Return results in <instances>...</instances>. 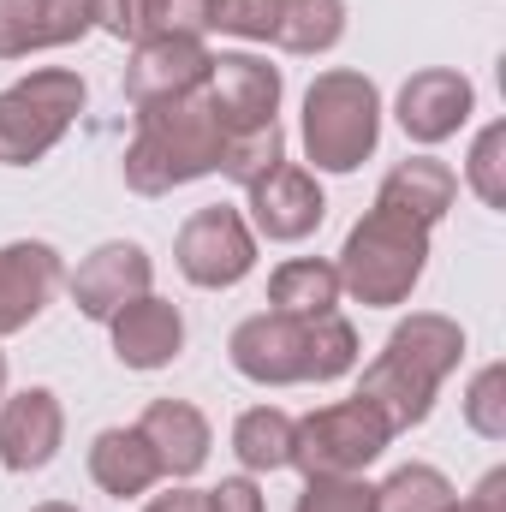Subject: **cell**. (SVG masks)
Here are the masks:
<instances>
[{
    "label": "cell",
    "instance_id": "cell-1",
    "mask_svg": "<svg viewBox=\"0 0 506 512\" xmlns=\"http://www.w3.org/2000/svg\"><path fill=\"white\" fill-rule=\"evenodd\" d=\"M459 358H465V328L453 316H441V310H411L387 334V346L364 364L358 393L376 399L381 411H387L393 435L399 429H417L435 411V393L459 370Z\"/></svg>",
    "mask_w": 506,
    "mask_h": 512
},
{
    "label": "cell",
    "instance_id": "cell-2",
    "mask_svg": "<svg viewBox=\"0 0 506 512\" xmlns=\"http://www.w3.org/2000/svg\"><path fill=\"white\" fill-rule=\"evenodd\" d=\"M221 149H227V126L215 120L203 90L173 102H143L126 143V185L137 197H167L191 179L221 173Z\"/></svg>",
    "mask_w": 506,
    "mask_h": 512
},
{
    "label": "cell",
    "instance_id": "cell-3",
    "mask_svg": "<svg viewBox=\"0 0 506 512\" xmlns=\"http://www.w3.org/2000/svg\"><path fill=\"white\" fill-rule=\"evenodd\" d=\"M429 233H435V227H423V221H411V215L370 209V215L346 233V245H340V262H334L340 292H352V298L370 304V310L405 304V298L417 292L423 268H429Z\"/></svg>",
    "mask_w": 506,
    "mask_h": 512
},
{
    "label": "cell",
    "instance_id": "cell-4",
    "mask_svg": "<svg viewBox=\"0 0 506 512\" xmlns=\"http://www.w3.org/2000/svg\"><path fill=\"white\" fill-rule=\"evenodd\" d=\"M304 155L316 161V173H358L381 143V90L376 78L334 66L316 72V84L304 90Z\"/></svg>",
    "mask_w": 506,
    "mask_h": 512
},
{
    "label": "cell",
    "instance_id": "cell-5",
    "mask_svg": "<svg viewBox=\"0 0 506 512\" xmlns=\"http://www.w3.org/2000/svg\"><path fill=\"white\" fill-rule=\"evenodd\" d=\"M387 447H393V423L364 393L292 417V471L304 477H364Z\"/></svg>",
    "mask_w": 506,
    "mask_h": 512
},
{
    "label": "cell",
    "instance_id": "cell-6",
    "mask_svg": "<svg viewBox=\"0 0 506 512\" xmlns=\"http://www.w3.org/2000/svg\"><path fill=\"white\" fill-rule=\"evenodd\" d=\"M84 78L66 72V66H42L18 84L0 90V167H30L42 161L72 120L84 114Z\"/></svg>",
    "mask_w": 506,
    "mask_h": 512
},
{
    "label": "cell",
    "instance_id": "cell-7",
    "mask_svg": "<svg viewBox=\"0 0 506 512\" xmlns=\"http://www.w3.org/2000/svg\"><path fill=\"white\" fill-rule=\"evenodd\" d=\"M173 262H179V274H185L191 286H203V292L239 286V280L256 268L251 221H245L239 209H227V203L197 209V215L179 227V239H173Z\"/></svg>",
    "mask_w": 506,
    "mask_h": 512
},
{
    "label": "cell",
    "instance_id": "cell-8",
    "mask_svg": "<svg viewBox=\"0 0 506 512\" xmlns=\"http://www.w3.org/2000/svg\"><path fill=\"white\" fill-rule=\"evenodd\" d=\"M227 358L233 370L256 387H298L310 382V322L298 316H245L227 340Z\"/></svg>",
    "mask_w": 506,
    "mask_h": 512
},
{
    "label": "cell",
    "instance_id": "cell-9",
    "mask_svg": "<svg viewBox=\"0 0 506 512\" xmlns=\"http://www.w3.org/2000/svg\"><path fill=\"white\" fill-rule=\"evenodd\" d=\"M280 96H286V78L280 66H268L262 54H215L209 66V84H203V102L215 108V120L233 131H256V126H274L280 114Z\"/></svg>",
    "mask_w": 506,
    "mask_h": 512
},
{
    "label": "cell",
    "instance_id": "cell-10",
    "mask_svg": "<svg viewBox=\"0 0 506 512\" xmlns=\"http://www.w3.org/2000/svg\"><path fill=\"white\" fill-rule=\"evenodd\" d=\"M245 197H251L245 221H251L256 239H268V245H304L322 227V215H328V197H322L316 173L298 167V161H280L268 179H256Z\"/></svg>",
    "mask_w": 506,
    "mask_h": 512
},
{
    "label": "cell",
    "instance_id": "cell-11",
    "mask_svg": "<svg viewBox=\"0 0 506 512\" xmlns=\"http://www.w3.org/2000/svg\"><path fill=\"white\" fill-rule=\"evenodd\" d=\"M393 114H399V131H405L411 143L435 149V143L459 137V126L477 114V84H471L465 72H453V66H423V72H411V78L399 84Z\"/></svg>",
    "mask_w": 506,
    "mask_h": 512
},
{
    "label": "cell",
    "instance_id": "cell-12",
    "mask_svg": "<svg viewBox=\"0 0 506 512\" xmlns=\"http://www.w3.org/2000/svg\"><path fill=\"white\" fill-rule=\"evenodd\" d=\"M66 447V405L54 387H24L0 399V465L12 477L48 471Z\"/></svg>",
    "mask_w": 506,
    "mask_h": 512
},
{
    "label": "cell",
    "instance_id": "cell-13",
    "mask_svg": "<svg viewBox=\"0 0 506 512\" xmlns=\"http://www.w3.org/2000/svg\"><path fill=\"white\" fill-rule=\"evenodd\" d=\"M66 286H72L78 316L114 322L131 298H143V292L155 286V262H149L143 245H131V239H108V245H96V251L78 262V274H72Z\"/></svg>",
    "mask_w": 506,
    "mask_h": 512
},
{
    "label": "cell",
    "instance_id": "cell-14",
    "mask_svg": "<svg viewBox=\"0 0 506 512\" xmlns=\"http://www.w3.org/2000/svg\"><path fill=\"white\" fill-rule=\"evenodd\" d=\"M215 54L203 48V36H149L137 42L126 60V102H173V96H197L209 84Z\"/></svg>",
    "mask_w": 506,
    "mask_h": 512
},
{
    "label": "cell",
    "instance_id": "cell-15",
    "mask_svg": "<svg viewBox=\"0 0 506 512\" xmlns=\"http://www.w3.org/2000/svg\"><path fill=\"white\" fill-rule=\"evenodd\" d=\"M60 286H66V262H60V251L48 239H12V245H0V340L24 334L54 304Z\"/></svg>",
    "mask_w": 506,
    "mask_h": 512
},
{
    "label": "cell",
    "instance_id": "cell-16",
    "mask_svg": "<svg viewBox=\"0 0 506 512\" xmlns=\"http://www.w3.org/2000/svg\"><path fill=\"white\" fill-rule=\"evenodd\" d=\"M96 30L90 0H0V60L72 48Z\"/></svg>",
    "mask_w": 506,
    "mask_h": 512
},
{
    "label": "cell",
    "instance_id": "cell-17",
    "mask_svg": "<svg viewBox=\"0 0 506 512\" xmlns=\"http://www.w3.org/2000/svg\"><path fill=\"white\" fill-rule=\"evenodd\" d=\"M137 429H143V441L155 447L167 483H191V477L209 465L215 429H209V417H203L191 399H149L143 417H137Z\"/></svg>",
    "mask_w": 506,
    "mask_h": 512
},
{
    "label": "cell",
    "instance_id": "cell-18",
    "mask_svg": "<svg viewBox=\"0 0 506 512\" xmlns=\"http://www.w3.org/2000/svg\"><path fill=\"white\" fill-rule=\"evenodd\" d=\"M108 334H114V358L126 370H167L185 352V316H179L173 298H155V292L131 298L108 322Z\"/></svg>",
    "mask_w": 506,
    "mask_h": 512
},
{
    "label": "cell",
    "instance_id": "cell-19",
    "mask_svg": "<svg viewBox=\"0 0 506 512\" xmlns=\"http://www.w3.org/2000/svg\"><path fill=\"white\" fill-rule=\"evenodd\" d=\"M90 483L114 501H137L161 483V459H155V447L143 441L137 423H114L90 441Z\"/></svg>",
    "mask_w": 506,
    "mask_h": 512
},
{
    "label": "cell",
    "instance_id": "cell-20",
    "mask_svg": "<svg viewBox=\"0 0 506 512\" xmlns=\"http://www.w3.org/2000/svg\"><path fill=\"white\" fill-rule=\"evenodd\" d=\"M453 197H459V173L447 161H435V155H411L381 179L376 209H393V215H411V221L435 227L453 209Z\"/></svg>",
    "mask_w": 506,
    "mask_h": 512
},
{
    "label": "cell",
    "instance_id": "cell-21",
    "mask_svg": "<svg viewBox=\"0 0 506 512\" xmlns=\"http://www.w3.org/2000/svg\"><path fill=\"white\" fill-rule=\"evenodd\" d=\"M268 310L274 316H298V322H316V316H334L340 310V274L334 262L322 256H292L268 274Z\"/></svg>",
    "mask_w": 506,
    "mask_h": 512
},
{
    "label": "cell",
    "instance_id": "cell-22",
    "mask_svg": "<svg viewBox=\"0 0 506 512\" xmlns=\"http://www.w3.org/2000/svg\"><path fill=\"white\" fill-rule=\"evenodd\" d=\"M346 36V0H274V48L286 54H328Z\"/></svg>",
    "mask_w": 506,
    "mask_h": 512
},
{
    "label": "cell",
    "instance_id": "cell-23",
    "mask_svg": "<svg viewBox=\"0 0 506 512\" xmlns=\"http://www.w3.org/2000/svg\"><path fill=\"white\" fill-rule=\"evenodd\" d=\"M233 459L245 465V477H268L292 465V417L280 405H251L233 423Z\"/></svg>",
    "mask_w": 506,
    "mask_h": 512
},
{
    "label": "cell",
    "instance_id": "cell-24",
    "mask_svg": "<svg viewBox=\"0 0 506 512\" xmlns=\"http://www.w3.org/2000/svg\"><path fill=\"white\" fill-rule=\"evenodd\" d=\"M453 483L435 465H399L387 483H376V512H447Z\"/></svg>",
    "mask_w": 506,
    "mask_h": 512
},
{
    "label": "cell",
    "instance_id": "cell-25",
    "mask_svg": "<svg viewBox=\"0 0 506 512\" xmlns=\"http://www.w3.org/2000/svg\"><path fill=\"white\" fill-rule=\"evenodd\" d=\"M280 161H286V131H280V120L274 126H256V131H233L227 149H221V173L233 185H245V191H251L256 179H268Z\"/></svg>",
    "mask_w": 506,
    "mask_h": 512
},
{
    "label": "cell",
    "instance_id": "cell-26",
    "mask_svg": "<svg viewBox=\"0 0 506 512\" xmlns=\"http://www.w3.org/2000/svg\"><path fill=\"white\" fill-rule=\"evenodd\" d=\"M358 370V328L334 310L310 322V382H340Z\"/></svg>",
    "mask_w": 506,
    "mask_h": 512
},
{
    "label": "cell",
    "instance_id": "cell-27",
    "mask_svg": "<svg viewBox=\"0 0 506 512\" xmlns=\"http://www.w3.org/2000/svg\"><path fill=\"white\" fill-rule=\"evenodd\" d=\"M465 185L477 191L483 209H506V126L501 120L477 131L471 161H465Z\"/></svg>",
    "mask_w": 506,
    "mask_h": 512
},
{
    "label": "cell",
    "instance_id": "cell-28",
    "mask_svg": "<svg viewBox=\"0 0 506 512\" xmlns=\"http://www.w3.org/2000/svg\"><path fill=\"white\" fill-rule=\"evenodd\" d=\"M465 423L483 441H506V364H483L465 387Z\"/></svg>",
    "mask_w": 506,
    "mask_h": 512
},
{
    "label": "cell",
    "instance_id": "cell-29",
    "mask_svg": "<svg viewBox=\"0 0 506 512\" xmlns=\"http://www.w3.org/2000/svg\"><path fill=\"white\" fill-rule=\"evenodd\" d=\"M292 512H376V483L364 477H304Z\"/></svg>",
    "mask_w": 506,
    "mask_h": 512
},
{
    "label": "cell",
    "instance_id": "cell-30",
    "mask_svg": "<svg viewBox=\"0 0 506 512\" xmlns=\"http://www.w3.org/2000/svg\"><path fill=\"white\" fill-rule=\"evenodd\" d=\"M215 0H143V42L149 36H209Z\"/></svg>",
    "mask_w": 506,
    "mask_h": 512
},
{
    "label": "cell",
    "instance_id": "cell-31",
    "mask_svg": "<svg viewBox=\"0 0 506 512\" xmlns=\"http://www.w3.org/2000/svg\"><path fill=\"white\" fill-rule=\"evenodd\" d=\"M209 30L239 36V42H268L274 36V0H215Z\"/></svg>",
    "mask_w": 506,
    "mask_h": 512
},
{
    "label": "cell",
    "instance_id": "cell-32",
    "mask_svg": "<svg viewBox=\"0 0 506 512\" xmlns=\"http://www.w3.org/2000/svg\"><path fill=\"white\" fill-rule=\"evenodd\" d=\"M90 18H96V30H108V36H120V42H143V0H90Z\"/></svg>",
    "mask_w": 506,
    "mask_h": 512
},
{
    "label": "cell",
    "instance_id": "cell-33",
    "mask_svg": "<svg viewBox=\"0 0 506 512\" xmlns=\"http://www.w3.org/2000/svg\"><path fill=\"white\" fill-rule=\"evenodd\" d=\"M203 501H209V512H268L256 477H221L215 489H203Z\"/></svg>",
    "mask_w": 506,
    "mask_h": 512
},
{
    "label": "cell",
    "instance_id": "cell-34",
    "mask_svg": "<svg viewBox=\"0 0 506 512\" xmlns=\"http://www.w3.org/2000/svg\"><path fill=\"white\" fill-rule=\"evenodd\" d=\"M447 512H506V471L495 465V471H489V477L465 495V501L453 495V507H447Z\"/></svg>",
    "mask_w": 506,
    "mask_h": 512
},
{
    "label": "cell",
    "instance_id": "cell-35",
    "mask_svg": "<svg viewBox=\"0 0 506 512\" xmlns=\"http://www.w3.org/2000/svg\"><path fill=\"white\" fill-rule=\"evenodd\" d=\"M143 512H209V501H203V489H191V483H167L161 495L143 501Z\"/></svg>",
    "mask_w": 506,
    "mask_h": 512
},
{
    "label": "cell",
    "instance_id": "cell-36",
    "mask_svg": "<svg viewBox=\"0 0 506 512\" xmlns=\"http://www.w3.org/2000/svg\"><path fill=\"white\" fill-rule=\"evenodd\" d=\"M30 512H78L72 501H42V507H30Z\"/></svg>",
    "mask_w": 506,
    "mask_h": 512
},
{
    "label": "cell",
    "instance_id": "cell-37",
    "mask_svg": "<svg viewBox=\"0 0 506 512\" xmlns=\"http://www.w3.org/2000/svg\"><path fill=\"white\" fill-rule=\"evenodd\" d=\"M0 399H6V352H0Z\"/></svg>",
    "mask_w": 506,
    "mask_h": 512
}]
</instances>
